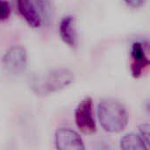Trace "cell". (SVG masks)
Returning a JSON list of instances; mask_svg holds the SVG:
<instances>
[{
	"mask_svg": "<svg viewBox=\"0 0 150 150\" xmlns=\"http://www.w3.org/2000/svg\"><path fill=\"white\" fill-rule=\"evenodd\" d=\"M98 117L105 131L112 134L122 132L127 126L128 114L122 104L116 100L106 99L99 103Z\"/></svg>",
	"mask_w": 150,
	"mask_h": 150,
	"instance_id": "obj_2",
	"label": "cell"
},
{
	"mask_svg": "<svg viewBox=\"0 0 150 150\" xmlns=\"http://www.w3.org/2000/svg\"><path fill=\"white\" fill-rule=\"evenodd\" d=\"M3 65L7 72L18 76L24 73L27 67V54L20 46L10 47L3 56Z\"/></svg>",
	"mask_w": 150,
	"mask_h": 150,
	"instance_id": "obj_5",
	"label": "cell"
},
{
	"mask_svg": "<svg viewBox=\"0 0 150 150\" xmlns=\"http://www.w3.org/2000/svg\"><path fill=\"white\" fill-rule=\"evenodd\" d=\"M125 2L133 8H140L144 4L145 0H125Z\"/></svg>",
	"mask_w": 150,
	"mask_h": 150,
	"instance_id": "obj_12",
	"label": "cell"
},
{
	"mask_svg": "<svg viewBox=\"0 0 150 150\" xmlns=\"http://www.w3.org/2000/svg\"><path fill=\"white\" fill-rule=\"evenodd\" d=\"M120 148L124 150L148 149L142 137L134 133L122 137L120 140Z\"/></svg>",
	"mask_w": 150,
	"mask_h": 150,
	"instance_id": "obj_9",
	"label": "cell"
},
{
	"mask_svg": "<svg viewBox=\"0 0 150 150\" xmlns=\"http://www.w3.org/2000/svg\"><path fill=\"white\" fill-rule=\"evenodd\" d=\"M150 62L144 47L140 42H134L131 49V73L134 78H140L149 67Z\"/></svg>",
	"mask_w": 150,
	"mask_h": 150,
	"instance_id": "obj_7",
	"label": "cell"
},
{
	"mask_svg": "<svg viewBox=\"0 0 150 150\" xmlns=\"http://www.w3.org/2000/svg\"><path fill=\"white\" fill-rule=\"evenodd\" d=\"M55 147L60 150H83V139L70 128H59L54 136Z\"/></svg>",
	"mask_w": 150,
	"mask_h": 150,
	"instance_id": "obj_6",
	"label": "cell"
},
{
	"mask_svg": "<svg viewBox=\"0 0 150 150\" xmlns=\"http://www.w3.org/2000/svg\"><path fill=\"white\" fill-rule=\"evenodd\" d=\"M59 33L65 44L72 48L77 47V34L75 27V20L72 16H66L62 19Z\"/></svg>",
	"mask_w": 150,
	"mask_h": 150,
	"instance_id": "obj_8",
	"label": "cell"
},
{
	"mask_svg": "<svg viewBox=\"0 0 150 150\" xmlns=\"http://www.w3.org/2000/svg\"><path fill=\"white\" fill-rule=\"evenodd\" d=\"M75 81L73 72L65 68L54 69L43 76H35L32 78L31 86L34 93L46 96L63 90Z\"/></svg>",
	"mask_w": 150,
	"mask_h": 150,
	"instance_id": "obj_1",
	"label": "cell"
},
{
	"mask_svg": "<svg viewBox=\"0 0 150 150\" xmlns=\"http://www.w3.org/2000/svg\"><path fill=\"white\" fill-rule=\"evenodd\" d=\"M149 129L150 126L149 123H143L140 126L139 131H140V136L143 140L146 147L148 149H149Z\"/></svg>",
	"mask_w": 150,
	"mask_h": 150,
	"instance_id": "obj_10",
	"label": "cell"
},
{
	"mask_svg": "<svg viewBox=\"0 0 150 150\" xmlns=\"http://www.w3.org/2000/svg\"><path fill=\"white\" fill-rule=\"evenodd\" d=\"M17 7L25 20L33 28L50 24L53 10L50 0H17Z\"/></svg>",
	"mask_w": 150,
	"mask_h": 150,
	"instance_id": "obj_3",
	"label": "cell"
},
{
	"mask_svg": "<svg viewBox=\"0 0 150 150\" xmlns=\"http://www.w3.org/2000/svg\"><path fill=\"white\" fill-rule=\"evenodd\" d=\"M75 121L77 128L84 134H92L97 127L93 117V102L90 97L84 98L75 112Z\"/></svg>",
	"mask_w": 150,
	"mask_h": 150,
	"instance_id": "obj_4",
	"label": "cell"
},
{
	"mask_svg": "<svg viewBox=\"0 0 150 150\" xmlns=\"http://www.w3.org/2000/svg\"><path fill=\"white\" fill-rule=\"evenodd\" d=\"M11 15V5L6 0H0V21L6 20Z\"/></svg>",
	"mask_w": 150,
	"mask_h": 150,
	"instance_id": "obj_11",
	"label": "cell"
}]
</instances>
